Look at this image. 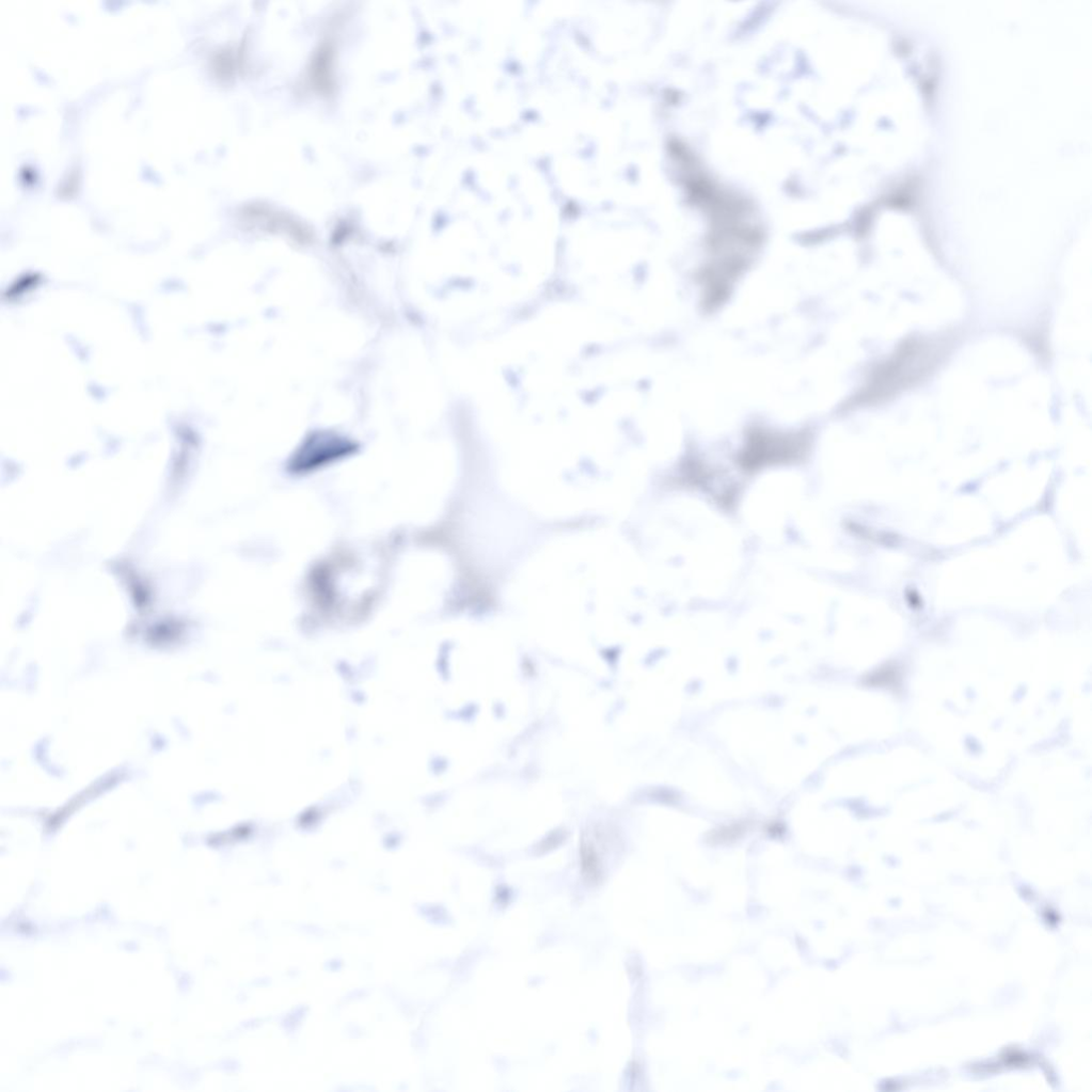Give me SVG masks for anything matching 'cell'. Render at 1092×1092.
I'll list each match as a JSON object with an SVG mask.
<instances>
[{"label":"cell","instance_id":"3","mask_svg":"<svg viewBox=\"0 0 1092 1092\" xmlns=\"http://www.w3.org/2000/svg\"><path fill=\"white\" fill-rule=\"evenodd\" d=\"M583 873L596 879L600 873V865L594 846L591 842L582 841L580 847Z\"/></svg>","mask_w":1092,"mask_h":1092},{"label":"cell","instance_id":"1","mask_svg":"<svg viewBox=\"0 0 1092 1092\" xmlns=\"http://www.w3.org/2000/svg\"><path fill=\"white\" fill-rule=\"evenodd\" d=\"M928 346L915 342L906 345L891 362L886 363L880 372L881 387L888 383L882 392L883 396L906 388L928 373L936 360L935 351Z\"/></svg>","mask_w":1092,"mask_h":1092},{"label":"cell","instance_id":"2","mask_svg":"<svg viewBox=\"0 0 1092 1092\" xmlns=\"http://www.w3.org/2000/svg\"><path fill=\"white\" fill-rule=\"evenodd\" d=\"M352 447L336 438H316L298 453L292 465L295 472H307L334 462L351 452Z\"/></svg>","mask_w":1092,"mask_h":1092}]
</instances>
